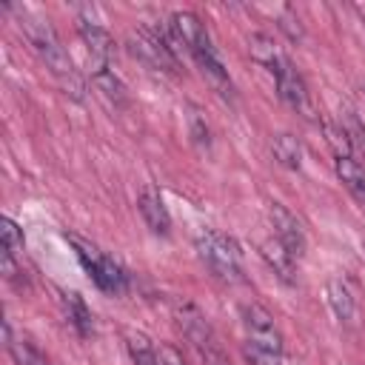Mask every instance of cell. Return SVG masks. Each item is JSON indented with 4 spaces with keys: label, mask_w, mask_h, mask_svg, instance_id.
<instances>
[{
    "label": "cell",
    "mask_w": 365,
    "mask_h": 365,
    "mask_svg": "<svg viewBox=\"0 0 365 365\" xmlns=\"http://www.w3.org/2000/svg\"><path fill=\"white\" fill-rule=\"evenodd\" d=\"M23 34L29 37L31 48H34L37 57L46 63V68H48L74 97H80V91H83L80 74H77V68H74L68 51L63 48L57 31L51 29V23L43 20V17H23Z\"/></svg>",
    "instance_id": "cell-1"
},
{
    "label": "cell",
    "mask_w": 365,
    "mask_h": 365,
    "mask_svg": "<svg viewBox=\"0 0 365 365\" xmlns=\"http://www.w3.org/2000/svg\"><path fill=\"white\" fill-rule=\"evenodd\" d=\"M197 254L214 277L225 282H242V251L234 237L208 228L197 237Z\"/></svg>",
    "instance_id": "cell-2"
},
{
    "label": "cell",
    "mask_w": 365,
    "mask_h": 365,
    "mask_svg": "<svg viewBox=\"0 0 365 365\" xmlns=\"http://www.w3.org/2000/svg\"><path fill=\"white\" fill-rule=\"evenodd\" d=\"M66 240L74 245V254L80 259V265L86 268V274L94 279V285L106 294H123L128 285V274L123 271V265L108 257L106 251H100L94 242L77 237V234H66Z\"/></svg>",
    "instance_id": "cell-3"
},
{
    "label": "cell",
    "mask_w": 365,
    "mask_h": 365,
    "mask_svg": "<svg viewBox=\"0 0 365 365\" xmlns=\"http://www.w3.org/2000/svg\"><path fill=\"white\" fill-rule=\"evenodd\" d=\"M265 71L274 77V86H277V94L282 97V103H285L288 108H294L299 117L314 120V103H311L308 83L302 80V74L294 68V63H291L282 51L265 66Z\"/></svg>",
    "instance_id": "cell-4"
},
{
    "label": "cell",
    "mask_w": 365,
    "mask_h": 365,
    "mask_svg": "<svg viewBox=\"0 0 365 365\" xmlns=\"http://www.w3.org/2000/svg\"><path fill=\"white\" fill-rule=\"evenodd\" d=\"M242 328H245V345H254V348L282 356V334H279L274 317L262 305H257V302L242 305Z\"/></svg>",
    "instance_id": "cell-5"
},
{
    "label": "cell",
    "mask_w": 365,
    "mask_h": 365,
    "mask_svg": "<svg viewBox=\"0 0 365 365\" xmlns=\"http://www.w3.org/2000/svg\"><path fill=\"white\" fill-rule=\"evenodd\" d=\"M168 29H171V34L177 37V43H180L194 60H197L200 54H205V51L214 48V46H211V37H208V31H205V26H202V20H200L194 11H174Z\"/></svg>",
    "instance_id": "cell-6"
},
{
    "label": "cell",
    "mask_w": 365,
    "mask_h": 365,
    "mask_svg": "<svg viewBox=\"0 0 365 365\" xmlns=\"http://www.w3.org/2000/svg\"><path fill=\"white\" fill-rule=\"evenodd\" d=\"M174 322H177V328L182 331V336H185L197 351H202V348H208V345L217 342V339H214V331H211V325H208V319H205V314H202L194 302H188V299L174 302Z\"/></svg>",
    "instance_id": "cell-7"
},
{
    "label": "cell",
    "mask_w": 365,
    "mask_h": 365,
    "mask_svg": "<svg viewBox=\"0 0 365 365\" xmlns=\"http://www.w3.org/2000/svg\"><path fill=\"white\" fill-rule=\"evenodd\" d=\"M268 220H271V228H274V240H279L291 251V257L299 259L305 254V231H302L299 220L282 202H271Z\"/></svg>",
    "instance_id": "cell-8"
},
{
    "label": "cell",
    "mask_w": 365,
    "mask_h": 365,
    "mask_svg": "<svg viewBox=\"0 0 365 365\" xmlns=\"http://www.w3.org/2000/svg\"><path fill=\"white\" fill-rule=\"evenodd\" d=\"M77 31H80V37L86 43V51H88L91 63L94 66H111V57H114V40H111V34L100 23H94L88 17H80L77 20Z\"/></svg>",
    "instance_id": "cell-9"
},
{
    "label": "cell",
    "mask_w": 365,
    "mask_h": 365,
    "mask_svg": "<svg viewBox=\"0 0 365 365\" xmlns=\"http://www.w3.org/2000/svg\"><path fill=\"white\" fill-rule=\"evenodd\" d=\"M0 240H3V259H0V265H3V274H6V279H17V274H23V268H20V257H23V231H20V225L11 220V217H3L0 220Z\"/></svg>",
    "instance_id": "cell-10"
},
{
    "label": "cell",
    "mask_w": 365,
    "mask_h": 365,
    "mask_svg": "<svg viewBox=\"0 0 365 365\" xmlns=\"http://www.w3.org/2000/svg\"><path fill=\"white\" fill-rule=\"evenodd\" d=\"M334 168H336L339 182L351 191V197L365 205V168H362V163H359L348 148H336V154H334Z\"/></svg>",
    "instance_id": "cell-11"
},
{
    "label": "cell",
    "mask_w": 365,
    "mask_h": 365,
    "mask_svg": "<svg viewBox=\"0 0 365 365\" xmlns=\"http://www.w3.org/2000/svg\"><path fill=\"white\" fill-rule=\"evenodd\" d=\"M137 208H140L145 225H148L154 234H163V237H165V234L171 231L168 208H165V202H163V197H160V191H157L154 185H145V188L140 191V197H137Z\"/></svg>",
    "instance_id": "cell-12"
},
{
    "label": "cell",
    "mask_w": 365,
    "mask_h": 365,
    "mask_svg": "<svg viewBox=\"0 0 365 365\" xmlns=\"http://www.w3.org/2000/svg\"><path fill=\"white\" fill-rule=\"evenodd\" d=\"M259 254L262 259L268 262V268L282 279V282H294V274H297V257H291V251L279 242V240H265L259 245Z\"/></svg>",
    "instance_id": "cell-13"
},
{
    "label": "cell",
    "mask_w": 365,
    "mask_h": 365,
    "mask_svg": "<svg viewBox=\"0 0 365 365\" xmlns=\"http://www.w3.org/2000/svg\"><path fill=\"white\" fill-rule=\"evenodd\" d=\"M328 305H331V311H334V317L339 322L354 325V319H356V299H354V294H351V288H348V282L342 277H334L328 282Z\"/></svg>",
    "instance_id": "cell-14"
},
{
    "label": "cell",
    "mask_w": 365,
    "mask_h": 365,
    "mask_svg": "<svg viewBox=\"0 0 365 365\" xmlns=\"http://www.w3.org/2000/svg\"><path fill=\"white\" fill-rule=\"evenodd\" d=\"M60 305H63L66 322H68L80 336H88V334H91V311H88V305L83 302V297H80L77 291H60Z\"/></svg>",
    "instance_id": "cell-15"
},
{
    "label": "cell",
    "mask_w": 365,
    "mask_h": 365,
    "mask_svg": "<svg viewBox=\"0 0 365 365\" xmlns=\"http://www.w3.org/2000/svg\"><path fill=\"white\" fill-rule=\"evenodd\" d=\"M91 80H94L97 91H100L108 103H114V106H125V103H128L125 86H123V80L114 74L111 66H94V68H91Z\"/></svg>",
    "instance_id": "cell-16"
},
{
    "label": "cell",
    "mask_w": 365,
    "mask_h": 365,
    "mask_svg": "<svg viewBox=\"0 0 365 365\" xmlns=\"http://www.w3.org/2000/svg\"><path fill=\"white\" fill-rule=\"evenodd\" d=\"M3 334H6V348H9V354H11V359H14V365H51L48 362V356L34 345V342H29V339H17V336H11V328L9 325H3Z\"/></svg>",
    "instance_id": "cell-17"
},
{
    "label": "cell",
    "mask_w": 365,
    "mask_h": 365,
    "mask_svg": "<svg viewBox=\"0 0 365 365\" xmlns=\"http://www.w3.org/2000/svg\"><path fill=\"white\" fill-rule=\"evenodd\" d=\"M271 154H274V160L279 163V165H285V168H299L302 165V143L294 137V134H277L274 140H271Z\"/></svg>",
    "instance_id": "cell-18"
},
{
    "label": "cell",
    "mask_w": 365,
    "mask_h": 365,
    "mask_svg": "<svg viewBox=\"0 0 365 365\" xmlns=\"http://www.w3.org/2000/svg\"><path fill=\"white\" fill-rule=\"evenodd\" d=\"M125 348H128V356L134 365H160L157 359V351L151 345V339L140 331H128L125 334Z\"/></svg>",
    "instance_id": "cell-19"
},
{
    "label": "cell",
    "mask_w": 365,
    "mask_h": 365,
    "mask_svg": "<svg viewBox=\"0 0 365 365\" xmlns=\"http://www.w3.org/2000/svg\"><path fill=\"white\" fill-rule=\"evenodd\" d=\"M339 125H342V143L348 145V151L354 154V151H359V154H365V128H362V123L351 114V111H345L342 114V120H339Z\"/></svg>",
    "instance_id": "cell-20"
},
{
    "label": "cell",
    "mask_w": 365,
    "mask_h": 365,
    "mask_svg": "<svg viewBox=\"0 0 365 365\" xmlns=\"http://www.w3.org/2000/svg\"><path fill=\"white\" fill-rule=\"evenodd\" d=\"M188 131H191V140H194L200 148H208V145H211V128H208L205 117H202L197 108L188 111Z\"/></svg>",
    "instance_id": "cell-21"
},
{
    "label": "cell",
    "mask_w": 365,
    "mask_h": 365,
    "mask_svg": "<svg viewBox=\"0 0 365 365\" xmlns=\"http://www.w3.org/2000/svg\"><path fill=\"white\" fill-rule=\"evenodd\" d=\"M242 354L251 365H282L279 354H271V351H262V348H254V345H242Z\"/></svg>",
    "instance_id": "cell-22"
},
{
    "label": "cell",
    "mask_w": 365,
    "mask_h": 365,
    "mask_svg": "<svg viewBox=\"0 0 365 365\" xmlns=\"http://www.w3.org/2000/svg\"><path fill=\"white\" fill-rule=\"evenodd\" d=\"M200 356H202V365H231V359L225 356V351H222L217 342L208 345V348H202Z\"/></svg>",
    "instance_id": "cell-23"
},
{
    "label": "cell",
    "mask_w": 365,
    "mask_h": 365,
    "mask_svg": "<svg viewBox=\"0 0 365 365\" xmlns=\"http://www.w3.org/2000/svg\"><path fill=\"white\" fill-rule=\"evenodd\" d=\"M157 359H160V365H185L182 354H180L174 345H160V351H157Z\"/></svg>",
    "instance_id": "cell-24"
},
{
    "label": "cell",
    "mask_w": 365,
    "mask_h": 365,
    "mask_svg": "<svg viewBox=\"0 0 365 365\" xmlns=\"http://www.w3.org/2000/svg\"><path fill=\"white\" fill-rule=\"evenodd\" d=\"M362 91H365V86H362Z\"/></svg>",
    "instance_id": "cell-25"
}]
</instances>
